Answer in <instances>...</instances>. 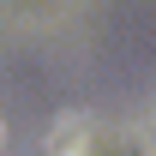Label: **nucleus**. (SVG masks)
Returning a JSON list of instances; mask_svg holds the SVG:
<instances>
[{"label":"nucleus","mask_w":156,"mask_h":156,"mask_svg":"<svg viewBox=\"0 0 156 156\" xmlns=\"http://www.w3.org/2000/svg\"><path fill=\"white\" fill-rule=\"evenodd\" d=\"M90 138H96L90 114H60L54 132H48V144H42V156H84V150H90Z\"/></svg>","instance_id":"1"}]
</instances>
